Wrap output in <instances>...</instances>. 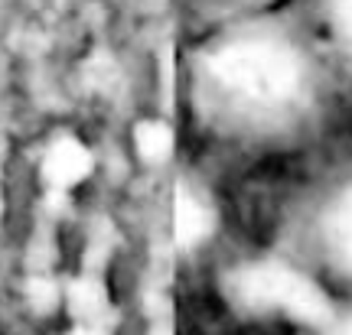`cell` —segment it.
<instances>
[{
    "label": "cell",
    "mask_w": 352,
    "mask_h": 335,
    "mask_svg": "<svg viewBox=\"0 0 352 335\" xmlns=\"http://www.w3.org/2000/svg\"><path fill=\"white\" fill-rule=\"evenodd\" d=\"M209 231H212V209L192 186L179 183L173 192V244L179 251H189L202 244Z\"/></svg>",
    "instance_id": "4"
},
{
    "label": "cell",
    "mask_w": 352,
    "mask_h": 335,
    "mask_svg": "<svg viewBox=\"0 0 352 335\" xmlns=\"http://www.w3.org/2000/svg\"><path fill=\"white\" fill-rule=\"evenodd\" d=\"M134 150H138L140 160L151 163V166L166 163L170 153H173V130H170L164 121L147 117V121H140V124L134 127Z\"/></svg>",
    "instance_id": "6"
},
{
    "label": "cell",
    "mask_w": 352,
    "mask_h": 335,
    "mask_svg": "<svg viewBox=\"0 0 352 335\" xmlns=\"http://www.w3.org/2000/svg\"><path fill=\"white\" fill-rule=\"evenodd\" d=\"M219 101L248 124H280L307 101L310 69L300 46L274 26H245L202 59Z\"/></svg>",
    "instance_id": "1"
},
{
    "label": "cell",
    "mask_w": 352,
    "mask_h": 335,
    "mask_svg": "<svg viewBox=\"0 0 352 335\" xmlns=\"http://www.w3.org/2000/svg\"><path fill=\"white\" fill-rule=\"evenodd\" d=\"M333 23L340 36L352 46V0H333Z\"/></svg>",
    "instance_id": "8"
},
{
    "label": "cell",
    "mask_w": 352,
    "mask_h": 335,
    "mask_svg": "<svg viewBox=\"0 0 352 335\" xmlns=\"http://www.w3.org/2000/svg\"><path fill=\"white\" fill-rule=\"evenodd\" d=\"M320 332H323V335H352V306H349V310H336V312H333V319H329Z\"/></svg>",
    "instance_id": "9"
},
{
    "label": "cell",
    "mask_w": 352,
    "mask_h": 335,
    "mask_svg": "<svg viewBox=\"0 0 352 335\" xmlns=\"http://www.w3.org/2000/svg\"><path fill=\"white\" fill-rule=\"evenodd\" d=\"M327 238H329V251H333L336 264L346 273H352V189L329 211Z\"/></svg>",
    "instance_id": "5"
},
{
    "label": "cell",
    "mask_w": 352,
    "mask_h": 335,
    "mask_svg": "<svg viewBox=\"0 0 352 335\" xmlns=\"http://www.w3.org/2000/svg\"><path fill=\"white\" fill-rule=\"evenodd\" d=\"M91 150L72 134L56 137L39 163V173H43V186L50 189L52 199H59L65 192H72L76 186H82L88 176H91Z\"/></svg>",
    "instance_id": "3"
},
{
    "label": "cell",
    "mask_w": 352,
    "mask_h": 335,
    "mask_svg": "<svg viewBox=\"0 0 352 335\" xmlns=\"http://www.w3.org/2000/svg\"><path fill=\"white\" fill-rule=\"evenodd\" d=\"M228 290L241 310L254 312V316H284V319L314 325V329H323L336 312L323 286L284 261L241 264L232 273Z\"/></svg>",
    "instance_id": "2"
},
{
    "label": "cell",
    "mask_w": 352,
    "mask_h": 335,
    "mask_svg": "<svg viewBox=\"0 0 352 335\" xmlns=\"http://www.w3.org/2000/svg\"><path fill=\"white\" fill-rule=\"evenodd\" d=\"M26 297L33 303V310H52V303L59 299V286L52 284L50 277H33L30 284H26Z\"/></svg>",
    "instance_id": "7"
},
{
    "label": "cell",
    "mask_w": 352,
    "mask_h": 335,
    "mask_svg": "<svg viewBox=\"0 0 352 335\" xmlns=\"http://www.w3.org/2000/svg\"><path fill=\"white\" fill-rule=\"evenodd\" d=\"M3 153H7V147L0 140V186H3ZM0 215H3V189H0Z\"/></svg>",
    "instance_id": "10"
}]
</instances>
